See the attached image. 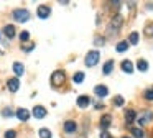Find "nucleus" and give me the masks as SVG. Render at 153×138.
Segmentation results:
<instances>
[{
	"mask_svg": "<svg viewBox=\"0 0 153 138\" xmlns=\"http://www.w3.org/2000/svg\"><path fill=\"white\" fill-rule=\"evenodd\" d=\"M30 16H31V13L28 12L27 8H17V10H13V18L17 20V22H20V23L28 22V20H30Z\"/></svg>",
	"mask_w": 153,
	"mask_h": 138,
	"instance_id": "f257e3e1",
	"label": "nucleus"
},
{
	"mask_svg": "<svg viewBox=\"0 0 153 138\" xmlns=\"http://www.w3.org/2000/svg\"><path fill=\"white\" fill-rule=\"evenodd\" d=\"M64 82H66V74H64V71H54L53 74H51V84H53L54 87H59Z\"/></svg>",
	"mask_w": 153,
	"mask_h": 138,
	"instance_id": "f03ea898",
	"label": "nucleus"
},
{
	"mask_svg": "<svg viewBox=\"0 0 153 138\" xmlns=\"http://www.w3.org/2000/svg\"><path fill=\"white\" fill-rule=\"evenodd\" d=\"M99 58H100V54H99V51H89L87 53V56H86V66L87 68H92V66H96L97 62H99Z\"/></svg>",
	"mask_w": 153,
	"mask_h": 138,
	"instance_id": "7ed1b4c3",
	"label": "nucleus"
},
{
	"mask_svg": "<svg viewBox=\"0 0 153 138\" xmlns=\"http://www.w3.org/2000/svg\"><path fill=\"white\" fill-rule=\"evenodd\" d=\"M152 120H153V112L152 110H143L142 114L138 115V118H137L138 125H146V123H150Z\"/></svg>",
	"mask_w": 153,
	"mask_h": 138,
	"instance_id": "20e7f679",
	"label": "nucleus"
},
{
	"mask_svg": "<svg viewBox=\"0 0 153 138\" xmlns=\"http://www.w3.org/2000/svg\"><path fill=\"white\" fill-rule=\"evenodd\" d=\"M36 13H38V16H40L41 20H46L48 16H50V13H51V8L48 5H40L38 10H36Z\"/></svg>",
	"mask_w": 153,
	"mask_h": 138,
	"instance_id": "39448f33",
	"label": "nucleus"
},
{
	"mask_svg": "<svg viewBox=\"0 0 153 138\" xmlns=\"http://www.w3.org/2000/svg\"><path fill=\"white\" fill-rule=\"evenodd\" d=\"M7 87H8V91H10V92H17L18 89H20V81H18L17 77H12V79H8V82H7Z\"/></svg>",
	"mask_w": 153,
	"mask_h": 138,
	"instance_id": "423d86ee",
	"label": "nucleus"
},
{
	"mask_svg": "<svg viewBox=\"0 0 153 138\" xmlns=\"http://www.w3.org/2000/svg\"><path fill=\"white\" fill-rule=\"evenodd\" d=\"M122 22H123V18H122L120 15H115V16H114L112 22H110V31H112V30H114V31H117V30L120 28V25H122Z\"/></svg>",
	"mask_w": 153,
	"mask_h": 138,
	"instance_id": "0eeeda50",
	"label": "nucleus"
},
{
	"mask_svg": "<svg viewBox=\"0 0 153 138\" xmlns=\"http://www.w3.org/2000/svg\"><path fill=\"white\" fill-rule=\"evenodd\" d=\"M110 123H112V117H110L109 114L102 115V118H100V128H102V130H107V128L110 127Z\"/></svg>",
	"mask_w": 153,
	"mask_h": 138,
	"instance_id": "6e6552de",
	"label": "nucleus"
},
{
	"mask_svg": "<svg viewBox=\"0 0 153 138\" xmlns=\"http://www.w3.org/2000/svg\"><path fill=\"white\" fill-rule=\"evenodd\" d=\"M33 115L36 118H43V117H46V108L43 107V105H36V107L33 108Z\"/></svg>",
	"mask_w": 153,
	"mask_h": 138,
	"instance_id": "1a4fd4ad",
	"label": "nucleus"
},
{
	"mask_svg": "<svg viewBox=\"0 0 153 138\" xmlns=\"http://www.w3.org/2000/svg\"><path fill=\"white\" fill-rule=\"evenodd\" d=\"M89 104H91V97H87V95H79L77 97V107L86 108Z\"/></svg>",
	"mask_w": 153,
	"mask_h": 138,
	"instance_id": "9d476101",
	"label": "nucleus"
},
{
	"mask_svg": "<svg viewBox=\"0 0 153 138\" xmlns=\"http://www.w3.org/2000/svg\"><path fill=\"white\" fill-rule=\"evenodd\" d=\"M94 92H96V95H99V97H105V95L109 94V89L100 84V85H96V87H94Z\"/></svg>",
	"mask_w": 153,
	"mask_h": 138,
	"instance_id": "9b49d317",
	"label": "nucleus"
},
{
	"mask_svg": "<svg viewBox=\"0 0 153 138\" xmlns=\"http://www.w3.org/2000/svg\"><path fill=\"white\" fill-rule=\"evenodd\" d=\"M17 117H18V120L27 122L28 118H30V112H28L27 108H18V110H17Z\"/></svg>",
	"mask_w": 153,
	"mask_h": 138,
	"instance_id": "f8f14e48",
	"label": "nucleus"
},
{
	"mask_svg": "<svg viewBox=\"0 0 153 138\" xmlns=\"http://www.w3.org/2000/svg\"><path fill=\"white\" fill-rule=\"evenodd\" d=\"M122 71L127 72V74H132V72H133V64H132V61H122Z\"/></svg>",
	"mask_w": 153,
	"mask_h": 138,
	"instance_id": "ddd939ff",
	"label": "nucleus"
},
{
	"mask_svg": "<svg viewBox=\"0 0 153 138\" xmlns=\"http://www.w3.org/2000/svg\"><path fill=\"white\" fill-rule=\"evenodd\" d=\"M4 33H5L7 38H13V36H15V26L13 25H5Z\"/></svg>",
	"mask_w": 153,
	"mask_h": 138,
	"instance_id": "4468645a",
	"label": "nucleus"
},
{
	"mask_svg": "<svg viewBox=\"0 0 153 138\" xmlns=\"http://www.w3.org/2000/svg\"><path fill=\"white\" fill-rule=\"evenodd\" d=\"M74 130H76V123H74L73 120L64 122V131H66V133H73Z\"/></svg>",
	"mask_w": 153,
	"mask_h": 138,
	"instance_id": "2eb2a0df",
	"label": "nucleus"
},
{
	"mask_svg": "<svg viewBox=\"0 0 153 138\" xmlns=\"http://www.w3.org/2000/svg\"><path fill=\"white\" fill-rule=\"evenodd\" d=\"M112 69H114V61L110 59V61H107L105 64H104L102 71H104V74H105V76H109L110 72H112Z\"/></svg>",
	"mask_w": 153,
	"mask_h": 138,
	"instance_id": "dca6fc26",
	"label": "nucleus"
},
{
	"mask_svg": "<svg viewBox=\"0 0 153 138\" xmlns=\"http://www.w3.org/2000/svg\"><path fill=\"white\" fill-rule=\"evenodd\" d=\"M13 72L17 76H22L25 72V68H23V64L22 62H13Z\"/></svg>",
	"mask_w": 153,
	"mask_h": 138,
	"instance_id": "f3484780",
	"label": "nucleus"
},
{
	"mask_svg": "<svg viewBox=\"0 0 153 138\" xmlns=\"http://www.w3.org/2000/svg\"><path fill=\"white\" fill-rule=\"evenodd\" d=\"M135 118H137L135 110H127V112H125V122H127V123H132Z\"/></svg>",
	"mask_w": 153,
	"mask_h": 138,
	"instance_id": "a211bd4d",
	"label": "nucleus"
},
{
	"mask_svg": "<svg viewBox=\"0 0 153 138\" xmlns=\"http://www.w3.org/2000/svg\"><path fill=\"white\" fill-rule=\"evenodd\" d=\"M137 68H138V71L146 72V71H148V62H146L145 59H138V62H137Z\"/></svg>",
	"mask_w": 153,
	"mask_h": 138,
	"instance_id": "6ab92c4d",
	"label": "nucleus"
},
{
	"mask_svg": "<svg viewBox=\"0 0 153 138\" xmlns=\"http://www.w3.org/2000/svg\"><path fill=\"white\" fill-rule=\"evenodd\" d=\"M130 133H132L135 138H143L145 137V133H143L142 128H130Z\"/></svg>",
	"mask_w": 153,
	"mask_h": 138,
	"instance_id": "aec40b11",
	"label": "nucleus"
},
{
	"mask_svg": "<svg viewBox=\"0 0 153 138\" xmlns=\"http://www.w3.org/2000/svg\"><path fill=\"white\" fill-rule=\"evenodd\" d=\"M115 49H117L119 53H123V51H127V49H128V43H127V41H120L119 45L115 46Z\"/></svg>",
	"mask_w": 153,
	"mask_h": 138,
	"instance_id": "412c9836",
	"label": "nucleus"
},
{
	"mask_svg": "<svg viewBox=\"0 0 153 138\" xmlns=\"http://www.w3.org/2000/svg\"><path fill=\"white\" fill-rule=\"evenodd\" d=\"M73 81L76 82V84H81V82L84 81V72H76L74 77H73Z\"/></svg>",
	"mask_w": 153,
	"mask_h": 138,
	"instance_id": "4be33fe9",
	"label": "nucleus"
},
{
	"mask_svg": "<svg viewBox=\"0 0 153 138\" xmlns=\"http://www.w3.org/2000/svg\"><path fill=\"white\" fill-rule=\"evenodd\" d=\"M38 135H40V138H51V131L48 128H41Z\"/></svg>",
	"mask_w": 153,
	"mask_h": 138,
	"instance_id": "5701e85b",
	"label": "nucleus"
},
{
	"mask_svg": "<svg viewBox=\"0 0 153 138\" xmlns=\"http://www.w3.org/2000/svg\"><path fill=\"white\" fill-rule=\"evenodd\" d=\"M123 97L122 95H117V97H114V105H117V107H120V105H123Z\"/></svg>",
	"mask_w": 153,
	"mask_h": 138,
	"instance_id": "b1692460",
	"label": "nucleus"
},
{
	"mask_svg": "<svg viewBox=\"0 0 153 138\" xmlns=\"http://www.w3.org/2000/svg\"><path fill=\"white\" fill-rule=\"evenodd\" d=\"M130 43H132V45H137V43H138V33L137 31H133L132 35H130Z\"/></svg>",
	"mask_w": 153,
	"mask_h": 138,
	"instance_id": "393cba45",
	"label": "nucleus"
},
{
	"mask_svg": "<svg viewBox=\"0 0 153 138\" xmlns=\"http://www.w3.org/2000/svg\"><path fill=\"white\" fill-rule=\"evenodd\" d=\"M30 39V33L28 31H22L20 33V41H28Z\"/></svg>",
	"mask_w": 153,
	"mask_h": 138,
	"instance_id": "a878e982",
	"label": "nucleus"
},
{
	"mask_svg": "<svg viewBox=\"0 0 153 138\" xmlns=\"http://www.w3.org/2000/svg\"><path fill=\"white\" fill-rule=\"evenodd\" d=\"M145 99L146 100H153V89H148V91H145Z\"/></svg>",
	"mask_w": 153,
	"mask_h": 138,
	"instance_id": "bb28decb",
	"label": "nucleus"
},
{
	"mask_svg": "<svg viewBox=\"0 0 153 138\" xmlns=\"http://www.w3.org/2000/svg\"><path fill=\"white\" fill-rule=\"evenodd\" d=\"M17 137V131L15 130H8L7 133H5V138H15Z\"/></svg>",
	"mask_w": 153,
	"mask_h": 138,
	"instance_id": "cd10ccee",
	"label": "nucleus"
},
{
	"mask_svg": "<svg viewBox=\"0 0 153 138\" xmlns=\"http://www.w3.org/2000/svg\"><path fill=\"white\" fill-rule=\"evenodd\" d=\"M2 115H4V117H12V115H13V112H12V108H5V110L2 112Z\"/></svg>",
	"mask_w": 153,
	"mask_h": 138,
	"instance_id": "c85d7f7f",
	"label": "nucleus"
},
{
	"mask_svg": "<svg viewBox=\"0 0 153 138\" xmlns=\"http://www.w3.org/2000/svg\"><path fill=\"white\" fill-rule=\"evenodd\" d=\"M152 33H153V26H152V25H146V28H145V35H146V36H150Z\"/></svg>",
	"mask_w": 153,
	"mask_h": 138,
	"instance_id": "c756f323",
	"label": "nucleus"
},
{
	"mask_svg": "<svg viewBox=\"0 0 153 138\" xmlns=\"http://www.w3.org/2000/svg\"><path fill=\"white\" fill-rule=\"evenodd\" d=\"M104 41H105L104 38H99V36H96V46H102Z\"/></svg>",
	"mask_w": 153,
	"mask_h": 138,
	"instance_id": "7c9ffc66",
	"label": "nucleus"
},
{
	"mask_svg": "<svg viewBox=\"0 0 153 138\" xmlns=\"http://www.w3.org/2000/svg\"><path fill=\"white\" fill-rule=\"evenodd\" d=\"M100 138H112V135H110L107 130H104L102 133H100Z\"/></svg>",
	"mask_w": 153,
	"mask_h": 138,
	"instance_id": "2f4dec72",
	"label": "nucleus"
},
{
	"mask_svg": "<svg viewBox=\"0 0 153 138\" xmlns=\"http://www.w3.org/2000/svg\"><path fill=\"white\" fill-rule=\"evenodd\" d=\"M35 48V45H30V46H23V49L25 51H31V49Z\"/></svg>",
	"mask_w": 153,
	"mask_h": 138,
	"instance_id": "473e14b6",
	"label": "nucleus"
},
{
	"mask_svg": "<svg viewBox=\"0 0 153 138\" xmlns=\"http://www.w3.org/2000/svg\"><path fill=\"white\" fill-rule=\"evenodd\" d=\"M123 138H127V137H123Z\"/></svg>",
	"mask_w": 153,
	"mask_h": 138,
	"instance_id": "72a5a7b5",
	"label": "nucleus"
}]
</instances>
